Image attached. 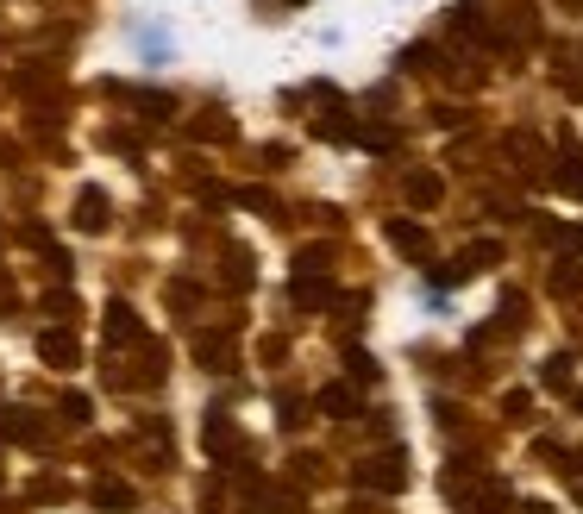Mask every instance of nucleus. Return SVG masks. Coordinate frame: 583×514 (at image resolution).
<instances>
[{
  "label": "nucleus",
  "instance_id": "1",
  "mask_svg": "<svg viewBox=\"0 0 583 514\" xmlns=\"http://www.w3.org/2000/svg\"><path fill=\"white\" fill-rule=\"evenodd\" d=\"M352 483L370 489V496H402V489H408V458L402 452H377V458L352 464Z\"/></svg>",
  "mask_w": 583,
  "mask_h": 514
},
{
  "label": "nucleus",
  "instance_id": "2",
  "mask_svg": "<svg viewBox=\"0 0 583 514\" xmlns=\"http://www.w3.org/2000/svg\"><path fill=\"white\" fill-rule=\"evenodd\" d=\"M195 364L214 370V377H226V370L239 364V345H232V333H195Z\"/></svg>",
  "mask_w": 583,
  "mask_h": 514
},
{
  "label": "nucleus",
  "instance_id": "3",
  "mask_svg": "<svg viewBox=\"0 0 583 514\" xmlns=\"http://www.w3.org/2000/svg\"><path fill=\"white\" fill-rule=\"evenodd\" d=\"M38 358L51 364V370H76L82 345H76V333H69V326H44V333H38Z\"/></svg>",
  "mask_w": 583,
  "mask_h": 514
},
{
  "label": "nucleus",
  "instance_id": "4",
  "mask_svg": "<svg viewBox=\"0 0 583 514\" xmlns=\"http://www.w3.org/2000/svg\"><path fill=\"white\" fill-rule=\"evenodd\" d=\"M201 452H207V464H232V452H239V433H232L226 414H207V420H201Z\"/></svg>",
  "mask_w": 583,
  "mask_h": 514
},
{
  "label": "nucleus",
  "instance_id": "5",
  "mask_svg": "<svg viewBox=\"0 0 583 514\" xmlns=\"http://www.w3.org/2000/svg\"><path fill=\"white\" fill-rule=\"evenodd\" d=\"M289 295H295V308H333V283H326V270H295L289 276Z\"/></svg>",
  "mask_w": 583,
  "mask_h": 514
},
{
  "label": "nucleus",
  "instance_id": "6",
  "mask_svg": "<svg viewBox=\"0 0 583 514\" xmlns=\"http://www.w3.org/2000/svg\"><path fill=\"white\" fill-rule=\"evenodd\" d=\"M113 226V201L101 189H82L76 195V232H107Z\"/></svg>",
  "mask_w": 583,
  "mask_h": 514
},
{
  "label": "nucleus",
  "instance_id": "7",
  "mask_svg": "<svg viewBox=\"0 0 583 514\" xmlns=\"http://www.w3.org/2000/svg\"><path fill=\"white\" fill-rule=\"evenodd\" d=\"M88 496H95V508H113V514H126V508L138 502V489H132L126 477H95V483H88Z\"/></svg>",
  "mask_w": 583,
  "mask_h": 514
},
{
  "label": "nucleus",
  "instance_id": "8",
  "mask_svg": "<svg viewBox=\"0 0 583 514\" xmlns=\"http://www.w3.org/2000/svg\"><path fill=\"white\" fill-rule=\"evenodd\" d=\"M314 402H320V414H333V420H352V414H358V389H352V383H326V389L314 395Z\"/></svg>",
  "mask_w": 583,
  "mask_h": 514
},
{
  "label": "nucleus",
  "instance_id": "9",
  "mask_svg": "<svg viewBox=\"0 0 583 514\" xmlns=\"http://www.w3.org/2000/svg\"><path fill=\"white\" fill-rule=\"evenodd\" d=\"M389 245H395V251H408V257H427V251H433L427 226H414V220H389Z\"/></svg>",
  "mask_w": 583,
  "mask_h": 514
},
{
  "label": "nucleus",
  "instance_id": "10",
  "mask_svg": "<svg viewBox=\"0 0 583 514\" xmlns=\"http://www.w3.org/2000/svg\"><path fill=\"white\" fill-rule=\"evenodd\" d=\"M132 339H138L132 301H107V345H132Z\"/></svg>",
  "mask_w": 583,
  "mask_h": 514
},
{
  "label": "nucleus",
  "instance_id": "11",
  "mask_svg": "<svg viewBox=\"0 0 583 514\" xmlns=\"http://www.w3.org/2000/svg\"><path fill=\"white\" fill-rule=\"evenodd\" d=\"M0 433L13 446H44V420H32V414H0Z\"/></svg>",
  "mask_w": 583,
  "mask_h": 514
},
{
  "label": "nucleus",
  "instance_id": "12",
  "mask_svg": "<svg viewBox=\"0 0 583 514\" xmlns=\"http://www.w3.org/2000/svg\"><path fill=\"white\" fill-rule=\"evenodd\" d=\"M439 195H446V182H439L433 170H414L408 176V207H433Z\"/></svg>",
  "mask_w": 583,
  "mask_h": 514
},
{
  "label": "nucleus",
  "instance_id": "13",
  "mask_svg": "<svg viewBox=\"0 0 583 514\" xmlns=\"http://www.w3.org/2000/svg\"><path fill=\"white\" fill-rule=\"evenodd\" d=\"M157 377H163V345L145 339V345H138V370H132V383H157Z\"/></svg>",
  "mask_w": 583,
  "mask_h": 514
},
{
  "label": "nucleus",
  "instance_id": "14",
  "mask_svg": "<svg viewBox=\"0 0 583 514\" xmlns=\"http://www.w3.org/2000/svg\"><path fill=\"white\" fill-rule=\"evenodd\" d=\"M496 257H502V245H496V239H477L471 251H464V257H458V264H464V270H471V276H477V270H489V264H496Z\"/></svg>",
  "mask_w": 583,
  "mask_h": 514
},
{
  "label": "nucleus",
  "instance_id": "15",
  "mask_svg": "<svg viewBox=\"0 0 583 514\" xmlns=\"http://www.w3.org/2000/svg\"><path fill=\"white\" fill-rule=\"evenodd\" d=\"M558 189L583 201V157H565V163H558Z\"/></svg>",
  "mask_w": 583,
  "mask_h": 514
},
{
  "label": "nucleus",
  "instance_id": "16",
  "mask_svg": "<svg viewBox=\"0 0 583 514\" xmlns=\"http://www.w3.org/2000/svg\"><path fill=\"white\" fill-rule=\"evenodd\" d=\"M189 132H195V138H207V145H226V138H232V120H195Z\"/></svg>",
  "mask_w": 583,
  "mask_h": 514
},
{
  "label": "nucleus",
  "instance_id": "17",
  "mask_svg": "<svg viewBox=\"0 0 583 514\" xmlns=\"http://www.w3.org/2000/svg\"><path fill=\"white\" fill-rule=\"evenodd\" d=\"M546 389H571V358H552L546 364Z\"/></svg>",
  "mask_w": 583,
  "mask_h": 514
},
{
  "label": "nucleus",
  "instance_id": "18",
  "mask_svg": "<svg viewBox=\"0 0 583 514\" xmlns=\"http://www.w3.org/2000/svg\"><path fill=\"white\" fill-rule=\"evenodd\" d=\"M345 364H352V377H358V383H377V364H370L364 352H345Z\"/></svg>",
  "mask_w": 583,
  "mask_h": 514
},
{
  "label": "nucleus",
  "instance_id": "19",
  "mask_svg": "<svg viewBox=\"0 0 583 514\" xmlns=\"http://www.w3.org/2000/svg\"><path fill=\"white\" fill-rule=\"evenodd\" d=\"M552 289H558V295H583V270H558Z\"/></svg>",
  "mask_w": 583,
  "mask_h": 514
},
{
  "label": "nucleus",
  "instance_id": "20",
  "mask_svg": "<svg viewBox=\"0 0 583 514\" xmlns=\"http://www.w3.org/2000/svg\"><path fill=\"white\" fill-rule=\"evenodd\" d=\"M63 414L69 420H88V395H63Z\"/></svg>",
  "mask_w": 583,
  "mask_h": 514
},
{
  "label": "nucleus",
  "instance_id": "21",
  "mask_svg": "<svg viewBox=\"0 0 583 514\" xmlns=\"http://www.w3.org/2000/svg\"><path fill=\"white\" fill-rule=\"evenodd\" d=\"M239 201H245V207H258V214H270V195H264V189H239Z\"/></svg>",
  "mask_w": 583,
  "mask_h": 514
},
{
  "label": "nucleus",
  "instance_id": "22",
  "mask_svg": "<svg viewBox=\"0 0 583 514\" xmlns=\"http://www.w3.org/2000/svg\"><path fill=\"white\" fill-rule=\"evenodd\" d=\"M571 402H577V408H583V389H571Z\"/></svg>",
  "mask_w": 583,
  "mask_h": 514
}]
</instances>
